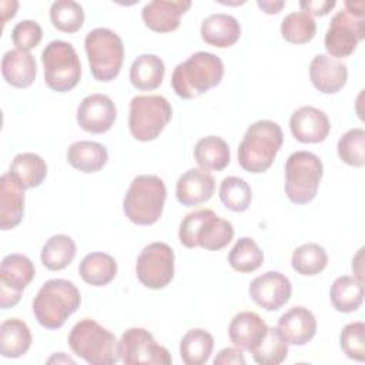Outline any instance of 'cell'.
<instances>
[{
  "instance_id": "cell-1",
  "label": "cell",
  "mask_w": 365,
  "mask_h": 365,
  "mask_svg": "<svg viewBox=\"0 0 365 365\" xmlns=\"http://www.w3.org/2000/svg\"><path fill=\"white\" fill-rule=\"evenodd\" d=\"M224 76L221 58L208 51H197L175 66L171 87L181 98H195L217 87Z\"/></svg>"
},
{
  "instance_id": "cell-2",
  "label": "cell",
  "mask_w": 365,
  "mask_h": 365,
  "mask_svg": "<svg viewBox=\"0 0 365 365\" xmlns=\"http://www.w3.org/2000/svg\"><path fill=\"white\" fill-rule=\"evenodd\" d=\"M284 143V134L281 127L271 120H259L251 124L238 147V164L242 170L261 174L267 171L281 145Z\"/></svg>"
},
{
  "instance_id": "cell-3",
  "label": "cell",
  "mask_w": 365,
  "mask_h": 365,
  "mask_svg": "<svg viewBox=\"0 0 365 365\" xmlns=\"http://www.w3.org/2000/svg\"><path fill=\"white\" fill-rule=\"evenodd\" d=\"M81 304L78 288L68 279L46 281L33 299V314L47 329H58Z\"/></svg>"
},
{
  "instance_id": "cell-4",
  "label": "cell",
  "mask_w": 365,
  "mask_h": 365,
  "mask_svg": "<svg viewBox=\"0 0 365 365\" xmlns=\"http://www.w3.org/2000/svg\"><path fill=\"white\" fill-rule=\"evenodd\" d=\"M178 238L187 248L201 247L207 251H218L234 238V227L212 210L201 208L184 217L180 224Z\"/></svg>"
},
{
  "instance_id": "cell-5",
  "label": "cell",
  "mask_w": 365,
  "mask_h": 365,
  "mask_svg": "<svg viewBox=\"0 0 365 365\" xmlns=\"http://www.w3.org/2000/svg\"><path fill=\"white\" fill-rule=\"evenodd\" d=\"M68 345L90 365H114L120 359L115 335L90 318L78 321L71 328Z\"/></svg>"
},
{
  "instance_id": "cell-6",
  "label": "cell",
  "mask_w": 365,
  "mask_h": 365,
  "mask_svg": "<svg viewBox=\"0 0 365 365\" xmlns=\"http://www.w3.org/2000/svg\"><path fill=\"white\" fill-rule=\"evenodd\" d=\"M165 197L167 188L160 177L153 174L137 175L124 195V214L137 225H153L163 214Z\"/></svg>"
},
{
  "instance_id": "cell-7",
  "label": "cell",
  "mask_w": 365,
  "mask_h": 365,
  "mask_svg": "<svg viewBox=\"0 0 365 365\" xmlns=\"http://www.w3.org/2000/svg\"><path fill=\"white\" fill-rule=\"evenodd\" d=\"M84 47L90 71L96 80L107 83L118 76L124 60V44L115 31L97 27L87 33Z\"/></svg>"
},
{
  "instance_id": "cell-8",
  "label": "cell",
  "mask_w": 365,
  "mask_h": 365,
  "mask_svg": "<svg viewBox=\"0 0 365 365\" xmlns=\"http://www.w3.org/2000/svg\"><path fill=\"white\" fill-rule=\"evenodd\" d=\"M324 174L319 157L311 151H295L285 163V194L294 204H308L318 192Z\"/></svg>"
},
{
  "instance_id": "cell-9",
  "label": "cell",
  "mask_w": 365,
  "mask_h": 365,
  "mask_svg": "<svg viewBox=\"0 0 365 365\" xmlns=\"http://www.w3.org/2000/svg\"><path fill=\"white\" fill-rule=\"evenodd\" d=\"M173 117L168 100L158 94L135 96L130 101L128 128L131 135L143 143L155 140Z\"/></svg>"
},
{
  "instance_id": "cell-10",
  "label": "cell",
  "mask_w": 365,
  "mask_h": 365,
  "mask_svg": "<svg viewBox=\"0 0 365 365\" xmlns=\"http://www.w3.org/2000/svg\"><path fill=\"white\" fill-rule=\"evenodd\" d=\"M44 80L48 88L66 93L74 88L81 77V63L73 44L63 40L50 41L41 51Z\"/></svg>"
},
{
  "instance_id": "cell-11",
  "label": "cell",
  "mask_w": 365,
  "mask_h": 365,
  "mask_svg": "<svg viewBox=\"0 0 365 365\" xmlns=\"http://www.w3.org/2000/svg\"><path fill=\"white\" fill-rule=\"evenodd\" d=\"M138 281L151 289L167 287L174 277V251L165 242H151L143 248L135 262Z\"/></svg>"
},
{
  "instance_id": "cell-12",
  "label": "cell",
  "mask_w": 365,
  "mask_h": 365,
  "mask_svg": "<svg viewBox=\"0 0 365 365\" xmlns=\"http://www.w3.org/2000/svg\"><path fill=\"white\" fill-rule=\"evenodd\" d=\"M365 37V17L354 16L349 11L339 10L334 14L325 33V50L328 56L344 58L351 56L361 40Z\"/></svg>"
},
{
  "instance_id": "cell-13",
  "label": "cell",
  "mask_w": 365,
  "mask_h": 365,
  "mask_svg": "<svg viewBox=\"0 0 365 365\" xmlns=\"http://www.w3.org/2000/svg\"><path fill=\"white\" fill-rule=\"evenodd\" d=\"M120 359L127 365L135 364H154V365H170L173 358L167 348L158 345L144 328H128L123 332L118 341Z\"/></svg>"
},
{
  "instance_id": "cell-14",
  "label": "cell",
  "mask_w": 365,
  "mask_h": 365,
  "mask_svg": "<svg viewBox=\"0 0 365 365\" xmlns=\"http://www.w3.org/2000/svg\"><path fill=\"white\" fill-rule=\"evenodd\" d=\"M36 274L34 264L23 254H9L0 267V305L3 309L19 304L21 292L30 285Z\"/></svg>"
},
{
  "instance_id": "cell-15",
  "label": "cell",
  "mask_w": 365,
  "mask_h": 365,
  "mask_svg": "<svg viewBox=\"0 0 365 365\" xmlns=\"http://www.w3.org/2000/svg\"><path fill=\"white\" fill-rule=\"evenodd\" d=\"M248 292L252 301L265 311H277L291 298L292 285L284 274L268 271L251 281Z\"/></svg>"
},
{
  "instance_id": "cell-16",
  "label": "cell",
  "mask_w": 365,
  "mask_h": 365,
  "mask_svg": "<svg viewBox=\"0 0 365 365\" xmlns=\"http://www.w3.org/2000/svg\"><path fill=\"white\" fill-rule=\"evenodd\" d=\"M117 118V108L113 100L100 93L86 96L77 108L78 125L91 134L108 131Z\"/></svg>"
},
{
  "instance_id": "cell-17",
  "label": "cell",
  "mask_w": 365,
  "mask_h": 365,
  "mask_svg": "<svg viewBox=\"0 0 365 365\" xmlns=\"http://www.w3.org/2000/svg\"><path fill=\"white\" fill-rule=\"evenodd\" d=\"M289 128L297 141L317 144L328 137L331 124L328 115L322 110L312 106H304L291 114Z\"/></svg>"
},
{
  "instance_id": "cell-18",
  "label": "cell",
  "mask_w": 365,
  "mask_h": 365,
  "mask_svg": "<svg viewBox=\"0 0 365 365\" xmlns=\"http://www.w3.org/2000/svg\"><path fill=\"white\" fill-rule=\"evenodd\" d=\"M190 7V0H153L143 7L141 17L150 30L170 33L178 29L181 16Z\"/></svg>"
},
{
  "instance_id": "cell-19",
  "label": "cell",
  "mask_w": 365,
  "mask_h": 365,
  "mask_svg": "<svg viewBox=\"0 0 365 365\" xmlns=\"http://www.w3.org/2000/svg\"><path fill=\"white\" fill-rule=\"evenodd\" d=\"M215 190L214 177L201 168H190L182 173L175 184V195L185 207L200 205L208 201Z\"/></svg>"
},
{
  "instance_id": "cell-20",
  "label": "cell",
  "mask_w": 365,
  "mask_h": 365,
  "mask_svg": "<svg viewBox=\"0 0 365 365\" xmlns=\"http://www.w3.org/2000/svg\"><path fill=\"white\" fill-rule=\"evenodd\" d=\"M309 78L318 91L335 94L346 84L348 68L328 54H317L309 64Z\"/></svg>"
},
{
  "instance_id": "cell-21",
  "label": "cell",
  "mask_w": 365,
  "mask_h": 365,
  "mask_svg": "<svg viewBox=\"0 0 365 365\" xmlns=\"http://www.w3.org/2000/svg\"><path fill=\"white\" fill-rule=\"evenodd\" d=\"M268 332V325L255 312H238L228 325V336L234 346L252 352Z\"/></svg>"
},
{
  "instance_id": "cell-22",
  "label": "cell",
  "mask_w": 365,
  "mask_h": 365,
  "mask_svg": "<svg viewBox=\"0 0 365 365\" xmlns=\"http://www.w3.org/2000/svg\"><path fill=\"white\" fill-rule=\"evenodd\" d=\"M291 345H305L317 334V319L305 307H292L278 319L277 325Z\"/></svg>"
},
{
  "instance_id": "cell-23",
  "label": "cell",
  "mask_w": 365,
  "mask_h": 365,
  "mask_svg": "<svg viewBox=\"0 0 365 365\" xmlns=\"http://www.w3.org/2000/svg\"><path fill=\"white\" fill-rule=\"evenodd\" d=\"M24 215V190L6 173L0 177V228H16Z\"/></svg>"
},
{
  "instance_id": "cell-24",
  "label": "cell",
  "mask_w": 365,
  "mask_h": 365,
  "mask_svg": "<svg viewBox=\"0 0 365 365\" xmlns=\"http://www.w3.org/2000/svg\"><path fill=\"white\" fill-rule=\"evenodd\" d=\"M200 31L201 38L207 44L217 48H227L240 40L241 26L231 14L215 13L202 20Z\"/></svg>"
},
{
  "instance_id": "cell-25",
  "label": "cell",
  "mask_w": 365,
  "mask_h": 365,
  "mask_svg": "<svg viewBox=\"0 0 365 365\" xmlns=\"http://www.w3.org/2000/svg\"><path fill=\"white\" fill-rule=\"evenodd\" d=\"M1 74L7 84L16 88H27L36 80V58L24 50H9L1 58Z\"/></svg>"
},
{
  "instance_id": "cell-26",
  "label": "cell",
  "mask_w": 365,
  "mask_h": 365,
  "mask_svg": "<svg viewBox=\"0 0 365 365\" xmlns=\"http://www.w3.org/2000/svg\"><path fill=\"white\" fill-rule=\"evenodd\" d=\"M108 160L107 148L96 141L80 140L67 148L68 164L86 174L100 171Z\"/></svg>"
},
{
  "instance_id": "cell-27",
  "label": "cell",
  "mask_w": 365,
  "mask_h": 365,
  "mask_svg": "<svg viewBox=\"0 0 365 365\" xmlns=\"http://www.w3.org/2000/svg\"><path fill=\"white\" fill-rule=\"evenodd\" d=\"M9 174L23 190L36 188L47 175V164L38 154L20 153L14 155Z\"/></svg>"
},
{
  "instance_id": "cell-28",
  "label": "cell",
  "mask_w": 365,
  "mask_h": 365,
  "mask_svg": "<svg viewBox=\"0 0 365 365\" xmlns=\"http://www.w3.org/2000/svg\"><path fill=\"white\" fill-rule=\"evenodd\" d=\"M31 332L19 318H10L0 325V354L4 358H20L31 346Z\"/></svg>"
},
{
  "instance_id": "cell-29",
  "label": "cell",
  "mask_w": 365,
  "mask_h": 365,
  "mask_svg": "<svg viewBox=\"0 0 365 365\" xmlns=\"http://www.w3.org/2000/svg\"><path fill=\"white\" fill-rule=\"evenodd\" d=\"M165 73L164 61L155 54L138 56L130 67V81L141 91H150L163 83Z\"/></svg>"
},
{
  "instance_id": "cell-30",
  "label": "cell",
  "mask_w": 365,
  "mask_h": 365,
  "mask_svg": "<svg viewBox=\"0 0 365 365\" xmlns=\"http://www.w3.org/2000/svg\"><path fill=\"white\" fill-rule=\"evenodd\" d=\"M194 158L201 170L221 171L230 164V147L227 141L217 135H207L197 141Z\"/></svg>"
},
{
  "instance_id": "cell-31",
  "label": "cell",
  "mask_w": 365,
  "mask_h": 365,
  "mask_svg": "<svg viewBox=\"0 0 365 365\" xmlns=\"http://www.w3.org/2000/svg\"><path fill=\"white\" fill-rule=\"evenodd\" d=\"M80 277L93 287H104L117 275L115 259L106 252H90L78 265Z\"/></svg>"
},
{
  "instance_id": "cell-32",
  "label": "cell",
  "mask_w": 365,
  "mask_h": 365,
  "mask_svg": "<svg viewBox=\"0 0 365 365\" xmlns=\"http://www.w3.org/2000/svg\"><path fill=\"white\" fill-rule=\"evenodd\" d=\"M334 308L339 312H354L364 302V282L355 277H338L329 289Z\"/></svg>"
},
{
  "instance_id": "cell-33",
  "label": "cell",
  "mask_w": 365,
  "mask_h": 365,
  "mask_svg": "<svg viewBox=\"0 0 365 365\" xmlns=\"http://www.w3.org/2000/svg\"><path fill=\"white\" fill-rule=\"evenodd\" d=\"M214 349L212 335L202 329L194 328L185 332L180 342V355L187 365H202L205 364Z\"/></svg>"
},
{
  "instance_id": "cell-34",
  "label": "cell",
  "mask_w": 365,
  "mask_h": 365,
  "mask_svg": "<svg viewBox=\"0 0 365 365\" xmlns=\"http://www.w3.org/2000/svg\"><path fill=\"white\" fill-rule=\"evenodd\" d=\"M76 252L77 248L73 238L66 234H57L46 241L40 258L47 269L60 271L71 264Z\"/></svg>"
},
{
  "instance_id": "cell-35",
  "label": "cell",
  "mask_w": 365,
  "mask_h": 365,
  "mask_svg": "<svg viewBox=\"0 0 365 365\" xmlns=\"http://www.w3.org/2000/svg\"><path fill=\"white\" fill-rule=\"evenodd\" d=\"M291 264L298 274L312 277L325 269L328 264V254L319 244L307 242L294 250Z\"/></svg>"
},
{
  "instance_id": "cell-36",
  "label": "cell",
  "mask_w": 365,
  "mask_h": 365,
  "mask_svg": "<svg viewBox=\"0 0 365 365\" xmlns=\"http://www.w3.org/2000/svg\"><path fill=\"white\" fill-rule=\"evenodd\" d=\"M288 341L278 327L268 328L267 335L259 345L251 352L252 358L259 365H278L288 355Z\"/></svg>"
},
{
  "instance_id": "cell-37",
  "label": "cell",
  "mask_w": 365,
  "mask_h": 365,
  "mask_svg": "<svg viewBox=\"0 0 365 365\" xmlns=\"http://www.w3.org/2000/svg\"><path fill=\"white\" fill-rule=\"evenodd\" d=\"M264 254L258 244L250 237H241L228 254V262L238 272H252L261 267Z\"/></svg>"
},
{
  "instance_id": "cell-38",
  "label": "cell",
  "mask_w": 365,
  "mask_h": 365,
  "mask_svg": "<svg viewBox=\"0 0 365 365\" xmlns=\"http://www.w3.org/2000/svg\"><path fill=\"white\" fill-rule=\"evenodd\" d=\"M220 200L221 202L231 211L242 212L248 210L251 200H252V191L248 182L244 178L230 175L225 177L220 184Z\"/></svg>"
},
{
  "instance_id": "cell-39",
  "label": "cell",
  "mask_w": 365,
  "mask_h": 365,
  "mask_svg": "<svg viewBox=\"0 0 365 365\" xmlns=\"http://www.w3.org/2000/svg\"><path fill=\"white\" fill-rule=\"evenodd\" d=\"M317 33L315 20L304 11H292L287 14L281 23V36L288 43L304 44L314 38Z\"/></svg>"
},
{
  "instance_id": "cell-40",
  "label": "cell",
  "mask_w": 365,
  "mask_h": 365,
  "mask_svg": "<svg viewBox=\"0 0 365 365\" xmlns=\"http://www.w3.org/2000/svg\"><path fill=\"white\" fill-rule=\"evenodd\" d=\"M51 24L64 33H76L84 23L83 7L73 0H57L50 6Z\"/></svg>"
},
{
  "instance_id": "cell-41",
  "label": "cell",
  "mask_w": 365,
  "mask_h": 365,
  "mask_svg": "<svg viewBox=\"0 0 365 365\" xmlns=\"http://www.w3.org/2000/svg\"><path fill=\"white\" fill-rule=\"evenodd\" d=\"M336 151L339 158L352 167L365 164V131L361 127L351 128L338 140Z\"/></svg>"
},
{
  "instance_id": "cell-42",
  "label": "cell",
  "mask_w": 365,
  "mask_h": 365,
  "mask_svg": "<svg viewBox=\"0 0 365 365\" xmlns=\"http://www.w3.org/2000/svg\"><path fill=\"white\" fill-rule=\"evenodd\" d=\"M339 345L348 358L365 361V324L361 321L346 324L339 334Z\"/></svg>"
},
{
  "instance_id": "cell-43",
  "label": "cell",
  "mask_w": 365,
  "mask_h": 365,
  "mask_svg": "<svg viewBox=\"0 0 365 365\" xmlns=\"http://www.w3.org/2000/svg\"><path fill=\"white\" fill-rule=\"evenodd\" d=\"M43 38V30L40 24L34 20H21L19 21L13 31H11V40L16 48L29 51L34 48Z\"/></svg>"
},
{
  "instance_id": "cell-44",
  "label": "cell",
  "mask_w": 365,
  "mask_h": 365,
  "mask_svg": "<svg viewBox=\"0 0 365 365\" xmlns=\"http://www.w3.org/2000/svg\"><path fill=\"white\" fill-rule=\"evenodd\" d=\"M335 0H302L299 7L304 13L312 16H325L335 7Z\"/></svg>"
},
{
  "instance_id": "cell-45",
  "label": "cell",
  "mask_w": 365,
  "mask_h": 365,
  "mask_svg": "<svg viewBox=\"0 0 365 365\" xmlns=\"http://www.w3.org/2000/svg\"><path fill=\"white\" fill-rule=\"evenodd\" d=\"M212 362L214 365H245V356L242 354V349H240L238 346H230L221 349Z\"/></svg>"
},
{
  "instance_id": "cell-46",
  "label": "cell",
  "mask_w": 365,
  "mask_h": 365,
  "mask_svg": "<svg viewBox=\"0 0 365 365\" xmlns=\"http://www.w3.org/2000/svg\"><path fill=\"white\" fill-rule=\"evenodd\" d=\"M257 4H258V7L264 13H267V14H277L285 6V1H275V0L274 1L272 0H262L261 1V0H258Z\"/></svg>"
},
{
  "instance_id": "cell-47",
  "label": "cell",
  "mask_w": 365,
  "mask_h": 365,
  "mask_svg": "<svg viewBox=\"0 0 365 365\" xmlns=\"http://www.w3.org/2000/svg\"><path fill=\"white\" fill-rule=\"evenodd\" d=\"M17 7H19L17 1H1L0 3V9H1V14H3V24H6L9 19L16 16Z\"/></svg>"
},
{
  "instance_id": "cell-48",
  "label": "cell",
  "mask_w": 365,
  "mask_h": 365,
  "mask_svg": "<svg viewBox=\"0 0 365 365\" xmlns=\"http://www.w3.org/2000/svg\"><path fill=\"white\" fill-rule=\"evenodd\" d=\"M362 261H364V248H361L356 255L352 259V271L355 274V278L364 282V268H362Z\"/></svg>"
},
{
  "instance_id": "cell-49",
  "label": "cell",
  "mask_w": 365,
  "mask_h": 365,
  "mask_svg": "<svg viewBox=\"0 0 365 365\" xmlns=\"http://www.w3.org/2000/svg\"><path fill=\"white\" fill-rule=\"evenodd\" d=\"M345 10L354 16L365 17V4L364 1H345Z\"/></svg>"
},
{
  "instance_id": "cell-50",
  "label": "cell",
  "mask_w": 365,
  "mask_h": 365,
  "mask_svg": "<svg viewBox=\"0 0 365 365\" xmlns=\"http://www.w3.org/2000/svg\"><path fill=\"white\" fill-rule=\"evenodd\" d=\"M54 361H57V364H58L60 361H64V362H67V364H74V361H73L71 358L66 356V355H64V352H58L57 355L51 356V358H50L47 362H48V364H51V362H54Z\"/></svg>"
}]
</instances>
